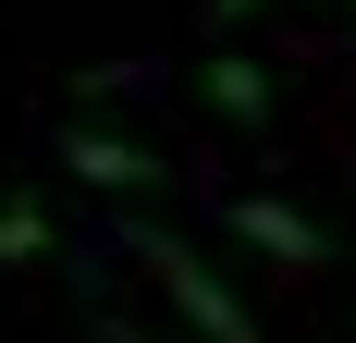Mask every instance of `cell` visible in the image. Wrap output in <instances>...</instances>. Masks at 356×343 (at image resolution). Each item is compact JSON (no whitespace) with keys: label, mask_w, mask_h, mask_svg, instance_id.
Wrapping results in <instances>:
<instances>
[{"label":"cell","mask_w":356,"mask_h":343,"mask_svg":"<svg viewBox=\"0 0 356 343\" xmlns=\"http://www.w3.org/2000/svg\"><path fill=\"white\" fill-rule=\"evenodd\" d=\"M136 258H147V270H160V294H172V307L197 319V331H209V343H258V319L234 307V294H221V270H209V258H197V245H184V233H136Z\"/></svg>","instance_id":"6da1fadb"},{"label":"cell","mask_w":356,"mask_h":343,"mask_svg":"<svg viewBox=\"0 0 356 343\" xmlns=\"http://www.w3.org/2000/svg\"><path fill=\"white\" fill-rule=\"evenodd\" d=\"M234 233H246L258 258H283L295 282H307V270H332V245H320V221H307V208H283V196H234Z\"/></svg>","instance_id":"7a4b0ae2"},{"label":"cell","mask_w":356,"mask_h":343,"mask_svg":"<svg viewBox=\"0 0 356 343\" xmlns=\"http://www.w3.org/2000/svg\"><path fill=\"white\" fill-rule=\"evenodd\" d=\"M62 172H74V184H99V196H136V184H160V160H147L136 135H99V123H62Z\"/></svg>","instance_id":"3957f363"},{"label":"cell","mask_w":356,"mask_h":343,"mask_svg":"<svg viewBox=\"0 0 356 343\" xmlns=\"http://www.w3.org/2000/svg\"><path fill=\"white\" fill-rule=\"evenodd\" d=\"M197 99H209L221 123H270V74H258L246 49H209V62H197Z\"/></svg>","instance_id":"277c9868"},{"label":"cell","mask_w":356,"mask_h":343,"mask_svg":"<svg viewBox=\"0 0 356 343\" xmlns=\"http://www.w3.org/2000/svg\"><path fill=\"white\" fill-rule=\"evenodd\" d=\"M37 233H49V208H37V196H0V270L37 258Z\"/></svg>","instance_id":"5b68a950"},{"label":"cell","mask_w":356,"mask_h":343,"mask_svg":"<svg viewBox=\"0 0 356 343\" xmlns=\"http://www.w3.org/2000/svg\"><path fill=\"white\" fill-rule=\"evenodd\" d=\"M246 12H258V0H209V25H246Z\"/></svg>","instance_id":"8992f818"},{"label":"cell","mask_w":356,"mask_h":343,"mask_svg":"<svg viewBox=\"0 0 356 343\" xmlns=\"http://www.w3.org/2000/svg\"><path fill=\"white\" fill-rule=\"evenodd\" d=\"M123 343H136V331H123Z\"/></svg>","instance_id":"52a82bcc"},{"label":"cell","mask_w":356,"mask_h":343,"mask_svg":"<svg viewBox=\"0 0 356 343\" xmlns=\"http://www.w3.org/2000/svg\"><path fill=\"white\" fill-rule=\"evenodd\" d=\"M344 12H356V0H344Z\"/></svg>","instance_id":"ba28073f"}]
</instances>
